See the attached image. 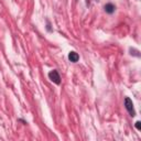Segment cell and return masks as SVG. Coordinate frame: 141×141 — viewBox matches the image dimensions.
<instances>
[{
  "label": "cell",
  "instance_id": "6da1fadb",
  "mask_svg": "<svg viewBox=\"0 0 141 141\" xmlns=\"http://www.w3.org/2000/svg\"><path fill=\"white\" fill-rule=\"evenodd\" d=\"M125 106H126V109L128 110V112L130 114V116H136V111H135V108H133V103L132 100L129 98V97H126L125 98Z\"/></svg>",
  "mask_w": 141,
  "mask_h": 141
},
{
  "label": "cell",
  "instance_id": "7a4b0ae2",
  "mask_svg": "<svg viewBox=\"0 0 141 141\" xmlns=\"http://www.w3.org/2000/svg\"><path fill=\"white\" fill-rule=\"evenodd\" d=\"M48 77H50L51 81L53 83H55L56 85H60L61 84V77H60V74H59L57 70H55V69L51 70V72L48 73Z\"/></svg>",
  "mask_w": 141,
  "mask_h": 141
},
{
  "label": "cell",
  "instance_id": "3957f363",
  "mask_svg": "<svg viewBox=\"0 0 141 141\" xmlns=\"http://www.w3.org/2000/svg\"><path fill=\"white\" fill-rule=\"evenodd\" d=\"M78 59H79V56L76 52H70L68 54V60L70 62H73V63H76V62L78 61Z\"/></svg>",
  "mask_w": 141,
  "mask_h": 141
},
{
  "label": "cell",
  "instance_id": "277c9868",
  "mask_svg": "<svg viewBox=\"0 0 141 141\" xmlns=\"http://www.w3.org/2000/svg\"><path fill=\"white\" fill-rule=\"evenodd\" d=\"M115 9H116V7H115L114 4H111V3H107L105 6V11L107 13H112L115 11Z\"/></svg>",
  "mask_w": 141,
  "mask_h": 141
},
{
  "label": "cell",
  "instance_id": "5b68a950",
  "mask_svg": "<svg viewBox=\"0 0 141 141\" xmlns=\"http://www.w3.org/2000/svg\"><path fill=\"white\" fill-rule=\"evenodd\" d=\"M136 128H137L138 130L141 129V122H140V121H137V122H136Z\"/></svg>",
  "mask_w": 141,
  "mask_h": 141
}]
</instances>
